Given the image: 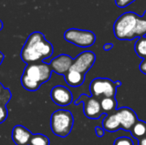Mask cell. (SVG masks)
<instances>
[{
    "mask_svg": "<svg viewBox=\"0 0 146 145\" xmlns=\"http://www.w3.org/2000/svg\"><path fill=\"white\" fill-rule=\"evenodd\" d=\"M114 145H134V142L128 137H121L115 140Z\"/></svg>",
    "mask_w": 146,
    "mask_h": 145,
    "instance_id": "cell-21",
    "label": "cell"
},
{
    "mask_svg": "<svg viewBox=\"0 0 146 145\" xmlns=\"http://www.w3.org/2000/svg\"><path fill=\"white\" fill-rule=\"evenodd\" d=\"M74 122V116L69 110H56L50 117V129L52 133L60 138H66L70 134Z\"/></svg>",
    "mask_w": 146,
    "mask_h": 145,
    "instance_id": "cell-3",
    "label": "cell"
},
{
    "mask_svg": "<svg viewBox=\"0 0 146 145\" xmlns=\"http://www.w3.org/2000/svg\"><path fill=\"white\" fill-rule=\"evenodd\" d=\"M51 73L52 71L47 63L27 64L21 78V85L28 91H36L43 84L50 80Z\"/></svg>",
    "mask_w": 146,
    "mask_h": 145,
    "instance_id": "cell-2",
    "label": "cell"
},
{
    "mask_svg": "<svg viewBox=\"0 0 146 145\" xmlns=\"http://www.w3.org/2000/svg\"><path fill=\"white\" fill-rule=\"evenodd\" d=\"M7 117H8V109L6 108V105L0 103V124L4 122Z\"/></svg>",
    "mask_w": 146,
    "mask_h": 145,
    "instance_id": "cell-22",
    "label": "cell"
},
{
    "mask_svg": "<svg viewBox=\"0 0 146 145\" xmlns=\"http://www.w3.org/2000/svg\"><path fill=\"white\" fill-rule=\"evenodd\" d=\"M95 132H96V135L99 138L103 137L104 135L105 131L104 130V128H101L100 126H96L95 127Z\"/></svg>",
    "mask_w": 146,
    "mask_h": 145,
    "instance_id": "cell-24",
    "label": "cell"
},
{
    "mask_svg": "<svg viewBox=\"0 0 146 145\" xmlns=\"http://www.w3.org/2000/svg\"><path fill=\"white\" fill-rule=\"evenodd\" d=\"M144 18H145V20L146 21V11H145V15H144V16H143Z\"/></svg>",
    "mask_w": 146,
    "mask_h": 145,
    "instance_id": "cell-30",
    "label": "cell"
},
{
    "mask_svg": "<svg viewBox=\"0 0 146 145\" xmlns=\"http://www.w3.org/2000/svg\"><path fill=\"white\" fill-rule=\"evenodd\" d=\"M139 15L133 12L121 15L115 22L114 33L120 40H133V33Z\"/></svg>",
    "mask_w": 146,
    "mask_h": 145,
    "instance_id": "cell-4",
    "label": "cell"
},
{
    "mask_svg": "<svg viewBox=\"0 0 146 145\" xmlns=\"http://www.w3.org/2000/svg\"><path fill=\"white\" fill-rule=\"evenodd\" d=\"M74 59L66 54H61L51 60L49 66L52 72L59 74L65 75L71 68Z\"/></svg>",
    "mask_w": 146,
    "mask_h": 145,
    "instance_id": "cell-10",
    "label": "cell"
},
{
    "mask_svg": "<svg viewBox=\"0 0 146 145\" xmlns=\"http://www.w3.org/2000/svg\"><path fill=\"white\" fill-rule=\"evenodd\" d=\"M50 98L52 102L58 106H68L73 102L72 92L63 85H56L50 91Z\"/></svg>",
    "mask_w": 146,
    "mask_h": 145,
    "instance_id": "cell-11",
    "label": "cell"
},
{
    "mask_svg": "<svg viewBox=\"0 0 146 145\" xmlns=\"http://www.w3.org/2000/svg\"><path fill=\"white\" fill-rule=\"evenodd\" d=\"M102 124L104 130L109 132H115L121 129V125L115 115V112L113 114L106 115V116L103 120Z\"/></svg>",
    "mask_w": 146,
    "mask_h": 145,
    "instance_id": "cell-14",
    "label": "cell"
},
{
    "mask_svg": "<svg viewBox=\"0 0 146 145\" xmlns=\"http://www.w3.org/2000/svg\"><path fill=\"white\" fill-rule=\"evenodd\" d=\"M3 24L2 21H0V31L3 29Z\"/></svg>",
    "mask_w": 146,
    "mask_h": 145,
    "instance_id": "cell-29",
    "label": "cell"
},
{
    "mask_svg": "<svg viewBox=\"0 0 146 145\" xmlns=\"http://www.w3.org/2000/svg\"><path fill=\"white\" fill-rule=\"evenodd\" d=\"M132 135L136 139L139 140L140 138L146 136V122L143 121L138 120L137 122L133 125L132 129L130 130Z\"/></svg>",
    "mask_w": 146,
    "mask_h": 145,
    "instance_id": "cell-16",
    "label": "cell"
},
{
    "mask_svg": "<svg viewBox=\"0 0 146 145\" xmlns=\"http://www.w3.org/2000/svg\"><path fill=\"white\" fill-rule=\"evenodd\" d=\"M100 105L101 109L104 114L110 115L113 114L116 111L117 107V101L115 99V97H104L100 100Z\"/></svg>",
    "mask_w": 146,
    "mask_h": 145,
    "instance_id": "cell-15",
    "label": "cell"
},
{
    "mask_svg": "<svg viewBox=\"0 0 146 145\" xmlns=\"http://www.w3.org/2000/svg\"><path fill=\"white\" fill-rule=\"evenodd\" d=\"M29 145H50V139L44 134H33L29 142Z\"/></svg>",
    "mask_w": 146,
    "mask_h": 145,
    "instance_id": "cell-19",
    "label": "cell"
},
{
    "mask_svg": "<svg viewBox=\"0 0 146 145\" xmlns=\"http://www.w3.org/2000/svg\"><path fill=\"white\" fill-rule=\"evenodd\" d=\"M64 38L68 43L76 46L87 48L94 44L96 35L92 31L70 28L64 32Z\"/></svg>",
    "mask_w": 146,
    "mask_h": 145,
    "instance_id": "cell-6",
    "label": "cell"
},
{
    "mask_svg": "<svg viewBox=\"0 0 146 145\" xmlns=\"http://www.w3.org/2000/svg\"><path fill=\"white\" fill-rule=\"evenodd\" d=\"M12 94L9 88H6L0 83V103L6 105L10 101Z\"/></svg>",
    "mask_w": 146,
    "mask_h": 145,
    "instance_id": "cell-20",
    "label": "cell"
},
{
    "mask_svg": "<svg viewBox=\"0 0 146 145\" xmlns=\"http://www.w3.org/2000/svg\"><path fill=\"white\" fill-rule=\"evenodd\" d=\"M139 145H146V136L139 140Z\"/></svg>",
    "mask_w": 146,
    "mask_h": 145,
    "instance_id": "cell-27",
    "label": "cell"
},
{
    "mask_svg": "<svg viewBox=\"0 0 146 145\" xmlns=\"http://www.w3.org/2000/svg\"><path fill=\"white\" fill-rule=\"evenodd\" d=\"M121 85V81L114 82L106 78H96L90 84V92L92 97L99 101L104 97H113L116 95L117 87Z\"/></svg>",
    "mask_w": 146,
    "mask_h": 145,
    "instance_id": "cell-5",
    "label": "cell"
},
{
    "mask_svg": "<svg viewBox=\"0 0 146 145\" xmlns=\"http://www.w3.org/2000/svg\"><path fill=\"white\" fill-rule=\"evenodd\" d=\"M86 75L74 69H69L68 72L64 75V79L69 86L78 87L84 84Z\"/></svg>",
    "mask_w": 146,
    "mask_h": 145,
    "instance_id": "cell-13",
    "label": "cell"
},
{
    "mask_svg": "<svg viewBox=\"0 0 146 145\" xmlns=\"http://www.w3.org/2000/svg\"><path fill=\"white\" fill-rule=\"evenodd\" d=\"M31 132L23 126H15L11 133V138L16 145H29V142L32 137Z\"/></svg>",
    "mask_w": 146,
    "mask_h": 145,
    "instance_id": "cell-12",
    "label": "cell"
},
{
    "mask_svg": "<svg viewBox=\"0 0 146 145\" xmlns=\"http://www.w3.org/2000/svg\"><path fill=\"white\" fill-rule=\"evenodd\" d=\"M3 59H4V56H3V54L0 51V65L2 64V62H3Z\"/></svg>",
    "mask_w": 146,
    "mask_h": 145,
    "instance_id": "cell-28",
    "label": "cell"
},
{
    "mask_svg": "<svg viewBox=\"0 0 146 145\" xmlns=\"http://www.w3.org/2000/svg\"><path fill=\"white\" fill-rule=\"evenodd\" d=\"M134 50L139 57L146 59V37L139 38L135 43Z\"/></svg>",
    "mask_w": 146,
    "mask_h": 145,
    "instance_id": "cell-18",
    "label": "cell"
},
{
    "mask_svg": "<svg viewBox=\"0 0 146 145\" xmlns=\"http://www.w3.org/2000/svg\"><path fill=\"white\" fill-rule=\"evenodd\" d=\"M135 0H115V3L120 8H125L133 3Z\"/></svg>",
    "mask_w": 146,
    "mask_h": 145,
    "instance_id": "cell-23",
    "label": "cell"
},
{
    "mask_svg": "<svg viewBox=\"0 0 146 145\" xmlns=\"http://www.w3.org/2000/svg\"><path fill=\"white\" fill-rule=\"evenodd\" d=\"M113 47H114V44H113L108 43V44H105L104 45V50H110Z\"/></svg>",
    "mask_w": 146,
    "mask_h": 145,
    "instance_id": "cell-26",
    "label": "cell"
},
{
    "mask_svg": "<svg viewBox=\"0 0 146 145\" xmlns=\"http://www.w3.org/2000/svg\"><path fill=\"white\" fill-rule=\"evenodd\" d=\"M53 50L52 44L45 39L42 32H33L26 40L20 56L27 65L40 63L50 57Z\"/></svg>",
    "mask_w": 146,
    "mask_h": 145,
    "instance_id": "cell-1",
    "label": "cell"
},
{
    "mask_svg": "<svg viewBox=\"0 0 146 145\" xmlns=\"http://www.w3.org/2000/svg\"><path fill=\"white\" fill-rule=\"evenodd\" d=\"M83 103V111L84 115L86 118L92 119V120H97L100 118L102 115H104L100 101L93 97H89L86 94H81L77 100L74 101L75 105H79L80 103Z\"/></svg>",
    "mask_w": 146,
    "mask_h": 145,
    "instance_id": "cell-7",
    "label": "cell"
},
{
    "mask_svg": "<svg viewBox=\"0 0 146 145\" xmlns=\"http://www.w3.org/2000/svg\"><path fill=\"white\" fill-rule=\"evenodd\" d=\"M139 70L144 74H146V59H144L142 62L139 64Z\"/></svg>",
    "mask_w": 146,
    "mask_h": 145,
    "instance_id": "cell-25",
    "label": "cell"
},
{
    "mask_svg": "<svg viewBox=\"0 0 146 145\" xmlns=\"http://www.w3.org/2000/svg\"><path fill=\"white\" fill-rule=\"evenodd\" d=\"M96 62V55L94 52L86 50L77 56L73 62L71 69L76 70L83 74L86 73L92 68Z\"/></svg>",
    "mask_w": 146,
    "mask_h": 145,
    "instance_id": "cell-8",
    "label": "cell"
},
{
    "mask_svg": "<svg viewBox=\"0 0 146 145\" xmlns=\"http://www.w3.org/2000/svg\"><path fill=\"white\" fill-rule=\"evenodd\" d=\"M115 115L120 122L121 129H123L127 132H130L133 125L139 120L136 113L127 107H122L121 109H116Z\"/></svg>",
    "mask_w": 146,
    "mask_h": 145,
    "instance_id": "cell-9",
    "label": "cell"
},
{
    "mask_svg": "<svg viewBox=\"0 0 146 145\" xmlns=\"http://www.w3.org/2000/svg\"><path fill=\"white\" fill-rule=\"evenodd\" d=\"M145 35H146V21L144 17L139 16L135 26L133 37L134 38H136L145 37Z\"/></svg>",
    "mask_w": 146,
    "mask_h": 145,
    "instance_id": "cell-17",
    "label": "cell"
}]
</instances>
